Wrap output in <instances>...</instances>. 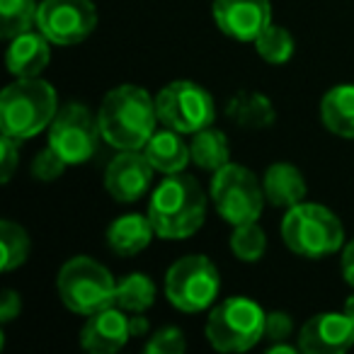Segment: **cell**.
Wrapping results in <instances>:
<instances>
[{"mask_svg": "<svg viewBox=\"0 0 354 354\" xmlns=\"http://www.w3.org/2000/svg\"><path fill=\"white\" fill-rule=\"evenodd\" d=\"M156 100L138 85L109 90L97 112L102 141L119 151H141L156 133Z\"/></svg>", "mask_w": 354, "mask_h": 354, "instance_id": "cell-1", "label": "cell"}, {"mask_svg": "<svg viewBox=\"0 0 354 354\" xmlns=\"http://www.w3.org/2000/svg\"><path fill=\"white\" fill-rule=\"evenodd\" d=\"M148 218L158 238L183 241L197 233L207 218V197L194 177L172 172L156 187L148 202Z\"/></svg>", "mask_w": 354, "mask_h": 354, "instance_id": "cell-2", "label": "cell"}, {"mask_svg": "<svg viewBox=\"0 0 354 354\" xmlns=\"http://www.w3.org/2000/svg\"><path fill=\"white\" fill-rule=\"evenodd\" d=\"M59 112L56 90L46 80L17 78L0 93V127L3 133L25 141L54 122Z\"/></svg>", "mask_w": 354, "mask_h": 354, "instance_id": "cell-3", "label": "cell"}, {"mask_svg": "<svg viewBox=\"0 0 354 354\" xmlns=\"http://www.w3.org/2000/svg\"><path fill=\"white\" fill-rule=\"evenodd\" d=\"M281 238L286 248L299 257L320 260L342 248L344 228L328 207L301 202L286 209V216L281 221Z\"/></svg>", "mask_w": 354, "mask_h": 354, "instance_id": "cell-4", "label": "cell"}, {"mask_svg": "<svg viewBox=\"0 0 354 354\" xmlns=\"http://www.w3.org/2000/svg\"><path fill=\"white\" fill-rule=\"evenodd\" d=\"M56 289L68 310L78 315H93L107 306H114L117 281L104 265L88 255H78L61 267Z\"/></svg>", "mask_w": 354, "mask_h": 354, "instance_id": "cell-5", "label": "cell"}, {"mask_svg": "<svg viewBox=\"0 0 354 354\" xmlns=\"http://www.w3.org/2000/svg\"><path fill=\"white\" fill-rule=\"evenodd\" d=\"M267 313L250 299L233 296L214 306L207 318V339L218 352H248L265 337Z\"/></svg>", "mask_w": 354, "mask_h": 354, "instance_id": "cell-6", "label": "cell"}, {"mask_svg": "<svg viewBox=\"0 0 354 354\" xmlns=\"http://www.w3.org/2000/svg\"><path fill=\"white\" fill-rule=\"evenodd\" d=\"M212 199L218 216L231 226L257 221L267 202L262 183L238 162H228L214 172Z\"/></svg>", "mask_w": 354, "mask_h": 354, "instance_id": "cell-7", "label": "cell"}, {"mask_svg": "<svg viewBox=\"0 0 354 354\" xmlns=\"http://www.w3.org/2000/svg\"><path fill=\"white\" fill-rule=\"evenodd\" d=\"M158 122L180 133H197L212 127L216 104L207 88L194 80H172L156 95Z\"/></svg>", "mask_w": 354, "mask_h": 354, "instance_id": "cell-8", "label": "cell"}, {"mask_svg": "<svg viewBox=\"0 0 354 354\" xmlns=\"http://www.w3.org/2000/svg\"><path fill=\"white\" fill-rule=\"evenodd\" d=\"M218 270L207 255H187L170 265L165 274V296L177 310L199 313L218 296Z\"/></svg>", "mask_w": 354, "mask_h": 354, "instance_id": "cell-9", "label": "cell"}, {"mask_svg": "<svg viewBox=\"0 0 354 354\" xmlns=\"http://www.w3.org/2000/svg\"><path fill=\"white\" fill-rule=\"evenodd\" d=\"M97 138H102L97 119L80 102L64 104L49 124V146L68 165L88 162L97 148Z\"/></svg>", "mask_w": 354, "mask_h": 354, "instance_id": "cell-10", "label": "cell"}, {"mask_svg": "<svg viewBox=\"0 0 354 354\" xmlns=\"http://www.w3.org/2000/svg\"><path fill=\"white\" fill-rule=\"evenodd\" d=\"M97 27V8L93 0H41L37 30L59 46L85 41Z\"/></svg>", "mask_w": 354, "mask_h": 354, "instance_id": "cell-11", "label": "cell"}, {"mask_svg": "<svg viewBox=\"0 0 354 354\" xmlns=\"http://www.w3.org/2000/svg\"><path fill=\"white\" fill-rule=\"evenodd\" d=\"M218 30L238 41H255L272 25L270 0H214Z\"/></svg>", "mask_w": 354, "mask_h": 354, "instance_id": "cell-12", "label": "cell"}, {"mask_svg": "<svg viewBox=\"0 0 354 354\" xmlns=\"http://www.w3.org/2000/svg\"><path fill=\"white\" fill-rule=\"evenodd\" d=\"M153 170L156 167L151 165L143 148L141 151H122L109 160L107 170H104V187L114 202L131 204L148 192Z\"/></svg>", "mask_w": 354, "mask_h": 354, "instance_id": "cell-13", "label": "cell"}, {"mask_svg": "<svg viewBox=\"0 0 354 354\" xmlns=\"http://www.w3.org/2000/svg\"><path fill=\"white\" fill-rule=\"evenodd\" d=\"M354 344V323L344 313H318L306 320L299 333L304 354H339Z\"/></svg>", "mask_w": 354, "mask_h": 354, "instance_id": "cell-14", "label": "cell"}, {"mask_svg": "<svg viewBox=\"0 0 354 354\" xmlns=\"http://www.w3.org/2000/svg\"><path fill=\"white\" fill-rule=\"evenodd\" d=\"M117 306H107V308L97 310V313L88 315L83 330H80V344L85 352L90 354H114L127 344L131 337L129 333V315H124Z\"/></svg>", "mask_w": 354, "mask_h": 354, "instance_id": "cell-15", "label": "cell"}, {"mask_svg": "<svg viewBox=\"0 0 354 354\" xmlns=\"http://www.w3.org/2000/svg\"><path fill=\"white\" fill-rule=\"evenodd\" d=\"M49 44L51 41L41 32L35 30L12 37L6 54L8 71L17 78H39V73L46 68L51 59Z\"/></svg>", "mask_w": 354, "mask_h": 354, "instance_id": "cell-16", "label": "cell"}, {"mask_svg": "<svg viewBox=\"0 0 354 354\" xmlns=\"http://www.w3.org/2000/svg\"><path fill=\"white\" fill-rule=\"evenodd\" d=\"M262 189H265V199L272 207L291 209L306 199V180L301 175L299 167L291 162H274L265 170L262 177Z\"/></svg>", "mask_w": 354, "mask_h": 354, "instance_id": "cell-17", "label": "cell"}, {"mask_svg": "<svg viewBox=\"0 0 354 354\" xmlns=\"http://www.w3.org/2000/svg\"><path fill=\"white\" fill-rule=\"evenodd\" d=\"M143 153L151 160V165L162 175H172V172H183L187 162L192 160L189 146L180 138V131L175 129H162L156 131L148 143L143 146Z\"/></svg>", "mask_w": 354, "mask_h": 354, "instance_id": "cell-18", "label": "cell"}, {"mask_svg": "<svg viewBox=\"0 0 354 354\" xmlns=\"http://www.w3.org/2000/svg\"><path fill=\"white\" fill-rule=\"evenodd\" d=\"M153 236V223L151 218L141 216V214H127V216L117 218L112 226L107 228V245L112 252L122 257H131L136 252L146 250L151 245Z\"/></svg>", "mask_w": 354, "mask_h": 354, "instance_id": "cell-19", "label": "cell"}, {"mask_svg": "<svg viewBox=\"0 0 354 354\" xmlns=\"http://www.w3.org/2000/svg\"><path fill=\"white\" fill-rule=\"evenodd\" d=\"M320 119L330 133L354 138V85H335L320 100Z\"/></svg>", "mask_w": 354, "mask_h": 354, "instance_id": "cell-20", "label": "cell"}, {"mask_svg": "<svg viewBox=\"0 0 354 354\" xmlns=\"http://www.w3.org/2000/svg\"><path fill=\"white\" fill-rule=\"evenodd\" d=\"M189 153H192L194 165H199L202 170L216 172L231 162V148H228L226 133L218 131L214 124L194 133V141L189 143Z\"/></svg>", "mask_w": 354, "mask_h": 354, "instance_id": "cell-21", "label": "cell"}, {"mask_svg": "<svg viewBox=\"0 0 354 354\" xmlns=\"http://www.w3.org/2000/svg\"><path fill=\"white\" fill-rule=\"evenodd\" d=\"M156 301V284L151 277L141 274H127L117 284V294H114V306H119L127 313H143L148 310Z\"/></svg>", "mask_w": 354, "mask_h": 354, "instance_id": "cell-22", "label": "cell"}, {"mask_svg": "<svg viewBox=\"0 0 354 354\" xmlns=\"http://www.w3.org/2000/svg\"><path fill=\"white\" fill-rule=\"evenodd\" d=\"M231 117H236V122L241 127L248 129H265L274 122V107L272 102L260 93H243L236 100H231L228 107Z\"/></svg>", "mask_w": 354, "mask_h": 354, "instance_id": "cell-23", "label": "cell"}, {"mask_svg": "<svg viewBox=\"0 0 354 354\" xmlns=\"http://www.w3.org/2000/svg\"><path fill=\"white\" fill-rule=\"evenodd\" d=\"M30 255V236L20 223L3 218L0 221V270L10 272L20 267Z\"/></svg>", "mask_w": 354, "mask_h": 354, "instance_id": "cell-24", "label": "cell"}, {"mask_svg": "<svg viewBox=\"0 0 354 354\" xmlns=\"http://www.w3.org/2000/svg\"><path fill=\"white\" fill-rule=\"evenodd\" d=\"M39 6L35 0H0V35L6 39L37 27Z\"/></svg>", "mask_w": 354, "mask_h": 354, "instance_id": "cell-25", "label": "cell"}, {"mask_svg": "<svg viewBox=\"0 0 354 354\" xmlns=\"http://www.w3.org/2000/svg\"><path fill=\"white\" fill-rule=\"evenodd\" d=\"M255 49L267 64L281 66L294 56V37H291L284 27L270 25L255 39Z\"/></svg>", "mask_w": 354, "mask_h": 354, "instance_id": "cell-26", "label": "cell"}, {"mask_svg": "<svg viewBox=\"0 0 354 354\" xmlns=\"http://www.w3.org/2000/svg\"><path fill=\"white\" fill-rule=\"evenodd\" d=\"M231 250L241 262H257L262 255H265L267 238H265V231L257 226V221L233 226Z\"/></svg>", "mask_w": 354, "mask_h": 354, "instance_id": "cell-27", "label": "cell"}, {"mask_svg": "<svg viewBox=\"0 0 354 354\" xmlns=\"http://www.w3.org/2000/svg\"><path fill=\"white\" fill-rule=\"evenodd\" d=\"M68 167V162L59 156L51 146H46L44 151H39L32 160V175L35 180H41V183H54L64 175V170Z\"/></svg>", "mask_w": 354, "mask_h": 354, "instance_id": "cell-28", "label": "cell"}, {"mask_svg": "<svg viewBox=\"0 0 354 354\" xmlns=\"http://www.w3.org/2000/svg\"><path fill=\"white\" fill-rule=\"evenodd\" d=\"M187 342L180 328H160L146 344L148 354H183Z\"/></svg>", "mask_w": 354, "mask_h": 354, "instance_id": "cell-29", "label": "cell"}, {"mask_svg": "<svg viewBox=\"0 0 354 354\" xmlns=\"http://www.w3.org/2000/svg\"><path fill=\"white\" fill-rule=\"evenodd\" d=\"M294 333V320H291L289 313L284 310H272L267 313V320H265V339L272 342H286Z\"/></svg>", "mask_w": 354, "mask_h": 354, "instance_id": "cell-30", "label": "cell"}, {"mask_svg": "<svg viewBox=\"0 0 354 354\" xmlns=\"http://www.w3.org/2000/svg\"><path fill=\"white\" fill-rule=\"evenodd\" d=\"M17 138L3 133V141H0V153H3V160H0V180L3 183H10L12 172L17 167V160H20V146H17Z\"/></svg>", "mask_w": 354, "mask_h": 354, "instance_id": "cell-31", "label": "cell"}, {"mask_svg": "<svg viewBox=\"0 0 354 354\" xmlns=\"http://www.w3.org/2000/svg\"><path fill=\"white\" fill-rule=\"evenodd\" d=\"M20 310H22L20 294L12 289L3 291V299H0V320H3V323H10L12 318L20 315Z\"/></svg>", "mask_w": 354, "mask_h": 354, "instance_id": "cell-32", "label": "cell"}, {"mask_svg": "<svg viewBox=\"0 0 354 354\" xmlns=\"http://www.w3.org/2000/svg\"><path fill=\"white\" fill-rule=\"evenodd\" d=\"M342 277L349 286H354V238L342 250Z\"/></svg>", "mask_w": 354, "mask_h": 354, "instance_id": "cell-33", "label": "cell"}, {"mask_svg": "<svg viewBox=\"0 0 354 354\" xmlns=\"http://www.w3.org/2000/svg\"><path fill=\"white\" fill-rule=\"evenodd\" d=\"M129 333H131V337H143V335H148V320L143 313H131L129 315Z\"/></svg>", "mask_w": 354, "mask_h": 354, "instance_id": "cell-34", "label": "cell"}, {"mask_svg": "<svg viewBox=\"0 0 354 354\" xmlns=\"http://www.w3.org/2000/svg\"><path fill=\"white\" fill-rule=\"evenodd\" d=\"M267 352L270 354H296V352H301V349L294 347V344H286V342H272L270 347H267Z\"/></svg>", "mask_w": 354, "mask_h": 354, "instance_id": "cell-35", "label": "cell"}, {"mask_svg": "<svg viewBox=\"0 0 354 354\" xmlns=\"http://www.w3.org/2000/svg\"><path fill=\"white\" fill-rule=\"evenodd\" d=\"M344 313H347V315H349V320L354 323V294L349 296L347 301H344Z\"/></svg>", "mask_w": 354, "mask_h": 354, "instance_id": "cell-36", "label": "cell"}]
</instances>
